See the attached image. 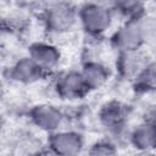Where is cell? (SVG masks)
Listing matches in <instances>:
<instances>
[{
	"label": "cell",
	"mask_w": 156,
	"mask_h": 156,
	"mask_svg": "<svg viewBox=\"0 0 156 156\" xmlns=\"http://www.w3.org/2000/svg\"><path fill=\"white\" fill-rule=\"evenodd\" d=\"M40 21L50 40L66 38L79 27L78 5L67 1L45 4L40 9Z\"/></svg>",
	"instance_id": "6da1fadb"
},
{
	"label": "cell",
	"mask_w": 156,
	"mask_h": 156,
	"mask_svg": "<svg viewBox=\"0 0 156 156\" xmlns=\"http://www.w3.org/2000/svg\"><path fill=\"white\" fill-rule=\"evenodd\" d=\"M130 115L132 108L127 102L111 99L100 106L96 113V118L99 126L105 132L106 138L119 146L122 143L128 144Z\"/></svg>",
	"instance_id": "7a4b0ae2"
},
{
	"label": "cell",
	"mask_w": 156,
	"mask_h": 156,
	"mask_svg": "<svg viewBox=\"0 0 156 156\" xmlns=\"http://www.w3.org/2000/svg\"><path fill=\"white\" fill-rule=\"evenodd\" d=\"M79 28L94 40L102 39L117 18L111 2H83L78 5Z\"/></svg>",
	"instance_id": "3957f363"
},
{
	"label": "cell",
	"mask_w": 156,
	"mask_h": 156,
	"mask_svg": "<svg viewBox=\"0 0 156 156\" xmlns=\"http://www.w3.org/2000/svg\"><path fill=\"white\" fill-rule=\"evenodd\" d=\"M52 76V91L61 100L69 102L79 101L90 93L84 83L79 69L69 68L65 71H58Z\"/></svg>",
	"instance_id": "277c9868"
},
{
	"label": "cell",
	"mask_w": 156,
	"mask_h": 156,
	"mask_svg": "<svg viewBox=\"0 0 156 156\" xmlns=\"http://www.w3.org/2000/svg\"><path fill=\"white\" fill-rule=\"evenodd\" d=\"M45 145L57 156H83L88 149L84 134L73 128H62L49 134Z\"/></svg>",
	"instance_id": "5b68a950"
},
{
	"label": "cell",
	"mask_w": 156,
	"mask_h": 156,
	"mask_svg": "<svg viewBox=\"0 0 156 156\" xmlns=\"http://www.w3.org/2000/svg\"><path fill=\"white\" fill-rule=\"evenodd\" d=\"M27 55L49 76L58 72L63 54L58 44L50 39L33 40L27 46Z\"/></svg>",
	"instance_id": "8992f818"
},
{
	"label": "cell",
	"mask_w": 156,
	"mask_h": 156,
	"mask_svg": "<svg viewBox=\"0 0 156 156\" xmlns=\"http://www.w3.org/2000/svg\"><path fill=\"white\" fill-rule=\"evenodd\" d=\"M28 118L33 127H35L39 132L49 135L63 128L67 115L55 104L39 102L29 108Z\"/></svg>",
	"instance_id": "52a82bcc"
},
{
	"label": "cell",
	"mask_w": 156,
	"mask_h": 156,
	"mask_svg": "<svg viewBox=\"0 0 156 156\" xmlns=\"http://www.w3.org/2000/svg\"><path fill=\"white\" fill-rule=\"evenodd\" d=\"M139 20L122 21V23L112 32L110 44L117 54L136 51L145 48Z\"/></svg>",
	"instance_id": "ba28073f"
},
{
	"label": "cell",
	"mask_w": 156,
	"mask_h": 156,
	"mask_svg": "<svg viewBox=\"0 0 156 156\" xmlns=\"http://www.w3.org/2000/svg\"><path fill=\"white\" fill-rule=\"evenodd\" d=\"M48 77L49 74L44 72L27 54L16 58L7 68V78L21 85H33Z\"/></svg>",
	"instance_id": "9c48e42d"
},
{
	"label": "cell",
	"mask_w": 156,
	"mask_h": 156,
	"mask_svg": "<svg viewBox=\"0 0 156 156\" xmlns=\"http://www.w3.org/2000/svg\"><path fill=\"white\" fill-rule=\"evenodd\" d=\"M150 60L151 57L144 49L129 52H119L116 56L117 76L124 82L134 83Z\"/></svg>",
	"instance_id": "30bf717a"
},
{
	"label": "cell",
	"mask_w": 156,
	"mask_h": 156,
	"mask_svg": "<svg viewBox=\"0 0 156 156\" xmlns=\"http://www.w3.org/2000/svg\"><path fill=\"white\" fill-rule=\"evenodd\" d=\"M79 71L90 93L106 87L113 74L112 68L99 57H87Z\"/></svg>",
	"instance_id": "8fae6325"
},
{
	"label": "cell",
	"mask_w": 156,
	"mask_h": 156,
	"mask_svg": "<svg viewBox=\"0 0 156 156\" xmlns=\"http://www.w3.org/2000/svg\"><path fill=\"white\" fill-rule=\"evenodd\" d=\"M128 144L135 151H155L156 150V126L143 119L138 124L130 127Z\"/></svg>",
	"instance_id": "7c38bea8"
},
{
	"label": "cell",
	"mask_w": 156,
	"mask_h": 156,
	"mask_svg": "<svg viewBox=\"0 0 156 156\" xmlns=\"http://www.w3.org/2000/svg\"><path fill=\"white\" fill-rule=\"evenodd\" d=\"M111 6L116 16L122 21L139 20L147 12L146 5L140 1H115L111 2Z\"/></svg>",
	"instance_id": "4fadbf2b"
},
{
	"label": "cell",
	"mask_w": 156,
	"mask_h": 156,
	"mask_svg": "<svg viewBox=\"0 0 156 156\" xmlns=\"http://www.w3.org/2000/svg\"><path fill=\"white\" fill-rule=\"evenodd\" d=\"M135 88L144 93L156 91V58H151L136 80L133 83Z\"/></svg>",
	"instance_id": "5bb4252c"
},
{
	"label": "cell",
	"mask_w": 156,
	"mask_h": 156,
	"mask_svg": "<svg viewBox=\"0 0 156 156\" xmlns=\"http://www.w3.org/2000/svg\"><path fill=\"white\" fill-rule=\"evenodd\" d=\"M85 156H121L119 146L104 136L88 146Z\"/></svg>",
	"instance_id": "9a60e30c"
},
{
	"label": "cell",
	"mask_w": 156,
	"mask_h": 156,
	"mask_svg": "<svg viewBox=\"0 0 156 156\" xmlns=\"http://www.w3.org/2000/svg\"><path fill=\"white\" fill-rule=\"evenodd\" d=\"M139 22L145 46L156 45V12H146Z\"/></svg>",
	"instance_id": "2e32d148"
},
{
	"label": "cell",
	"mask_w": 156,
	"mask_h": 156,
	"mask_svg": "<svg viewBox=\"0 0 156 156\" xmlns=\"http://www.w3.org/2000/svg\"><path fill=\"white\" fill-rule=\"evenodd\" d=\"M32 156H57V155H55L50 149H48L46 147V145L43 147V149H40V150H38L37 152H34Z\"/></svg>",
	"instance_id": "e0dca14e"
},
{
	"label": "cell",
	"mask_w": 156,
	"mask_h": 156,
	"mask_svg": "<svg viewBox=\"0 0 156 156\" xmlns=\"http://www.w3.org/2000/svg\"><path fill=\"white\" fill-rule=\"evenodd\" d=\"M132 156H156L155 151H135Z\"/></svg>",
	"instance_id": "ac0fdd59"
},
{
	"label": "cell",
	"mask_w": 156,
	"mask_h": 156,
	"mask_svg": "<svg viewBox=\"0 0 156 156\" xmlns=\"http://www.w3.org/2000/svg\"><path fill=\"white\" fill-rule=\"evenodd\" d=\"M155 126H156V124H155Z\"/></svg>",
	"instance_id": "d6986e66"
}]
</instances>
